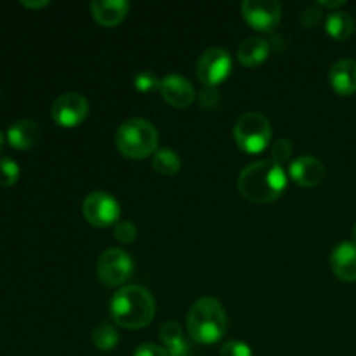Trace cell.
<instances>
[{"instance_id":"obj_1","label":"cell","mask_w":356,"mask_h":356,"mask_svg":"<svg viewBox=\"0 0 356 356\" xmlns=\"http://www.w3.org/2000/svg\"><path fill=\"white\" fill-rule=\"evenodd\" d=\"M287 188V172L273 160H257L240 172L238 190L254 204H270Z\"/></svg>"},{"instance_id":"obj_2","label":"cell","mask_w":356,"mask_h":356,"mask_svg":"<svg viewBox=\"0 0 356 356\" xmlns=\"http://www.w3.org/2000/svg\"><path fill=\"white\" fill-rule=\"evenodd\" d=\"M155 298L141 285H125L111 298L110 312L115 323L124 329H143L155 316Z\"/></svg>"},{"instance_id":"obj_3","label":"cell","mask_w":356,"mask_h":356,"mask_svg":"<svg viewBox=\"0 0 356 356\" xmlns=\"http://www.w3.org/2000/svg\"><path fill=\"white\" fill-rule=\"evenodd\" d=\"M228 329V316L216 298H200L188 312V332L198 344H214Z\"/></svg>"},{"instance_id":"obj_4","label":"cell","mask_w":356,"mask_h":356,"mask_svg":"<svg viewBox=\"0 0 356 356\" xmlns=\"http://www.w3.org/2000/svg\"><path fill=\"white\" fill-rule=\"evenodd\" d=\"M118 152L129 159H146L156 152L159 131L146 118H131L118 127L115 134Z\"/></svg>"},{"instance_id":"obj_5","label":"cell","mask_w":356,"mask_h":356,"mask_svg":"<svg viewBox=\"0 0 356 356\" xmlns=\"http://www.w3.org/2000/svg\"><path fill=\"white\" fill-rule=\"evenodd\" d=\"M233 136L240 149L245 153H261L271 141L273 129L270 120L259 111H247L240 115L233 127Z\"/></svg>"},{"instance_id":"obj_6","label":"cell","mask_w":356,"mask_h":356,"mask_svg":"<svg viewBox=\"0 0 356 356\" xmlns=\"http://www.w3.org/2000/svg\"><path fill=\"white\" fill-rule=\"evenodd\" d=\"M83 218L97 228L117 225L120 221L122 209L117 198L106 191H92L82 204Z\"/></svg>"},{"instance_id":"obj_7","label":"cell","mask_w":356,"mask_h":356,"mask_svg":"<svg viewBox=\"0 0 356 356\" xmlns=\"http://www.w3.org/2000/svg\"><path fill=\"white\" fill-rule=\"evenodd\" d=\"M97 277L108 287H117L122 285L134 271V263L132 257L125 250L111 247L106 249L99 256L96 264Z\"/></svg>"},{"instance_id":"obj_8","label":"cell","mask_w":356,"mask_h":356,"mask_svg":"<svg viewBox=\"0 0 356 356\" xmlns=\"http://www.w3.org/2000/svg\"><path fill=\"white\" fill-rule=\"evenodd\" d=\"M229 72H232V56L225 49H207L197 61V75L205 87H216L225 82Z\"/></svg>"},{"instance_id":"obj_9","label":"cell","mask_w":356,"mask_h":356,"mask_svg":"<svg viewBox=\"0 0 356 356\" xmlns=\"http://www.w3.org/2000/svg\"><path fill=\"white\" fill-rule=\"evenodd\" d=\"M242 14L254 30L271 31L280 23L282 6L277 0H245Z\"/></svg>"},{"instance_id":"obj_10","label":"cell","mask_w":356,"mask_h":356,"mask_svg":"<svg viewBox=\"0 0 356 356\" xmlns=\"http://www.w3.org/2000/svg\"><path fill=\"white\" fill-rule=\"evenodd\" d=\"M89 103L79 92H65L52 104V120L61 127H76L86 120Z\"/></svg>"},{"instance_id":"obj_11","label":"cell","mask_w":356,"mask_h":356,"mask_svg":"<svg viewBox=\"0 0 356 356\" xmlns=\"http://www.w3.org/2000/svg\"><path fill=\"white\" fill-rule=\"evenodd\" d=\"M289 176L299 186H318L323 181V177H325V165L316 156L302 155L292 160L291 165H289Z\"/></svg>"},{"instance_id":"obj_12","label":"cell","mask_w":356,"mask_h":356,"mask_svg":"<svg viewBox=\"0 0 356 356\" xmlns=\"http://www.w3.org/2000/svg\"><path fill=\"white\" fill-rule=\"evenodd\" d=\"M160 94L167 103L176 108L190 106L195 99V89L190 80L176 73L160 80Z\"/></svg>"},{"instance_id":"obj_13","label":"cell","mask_w":356,"mask_h":356,"mask_svg":"<svg viewBox=\"0 0 356 356\" xmlns=\"http://www.w3.org/2000/svg\"><path fill=\"white\" fill-rule=\"evenodd\" d=\"M330 268L343 282H356V242H341L330 254Z\"/></svg>"},{"instance_id":"obj_14","label":"cell","mask_w":356,"mask_h":356,"mask_svg":"<svg viewBox=\"0 0 356 356\" xmlns=\"http://www.w3.org/2000/svg\"><path fill=\"white\" fill-rule=\"evenodd\" d=\"M329 82L339 96H351L356 92V61L344 58L332 65L329 72Z\"/></svg>"},{"instance_id":"obj_15","label":"cell","mask_w":356,"mask_h":356,"mask_svg":"<svg viewBox=\"0 0 356 356\" xmlns=\"http://www.w3.org/2000/svg\"><path fill=\"white\" fill-rule=\"evenodd\" d=\"M92 17L101 26H117L129 14L127 0H96L90 3Z\"/></svg>"},{"instance_id":"obj_16","label":"cell","mask_w":356,"mask_h":356,"mask_svg":"<svg viewBox=\"0 0 356 356\" xmlns=\"http://www.w3.org/2000/svg\"><path fill=\"white\" fill-rule=\"evenodd\" d=\"M40 129L33 120H17L7 131V141L16 149H30L38 141Z\"/></svg>"},{"instance_id":"obj_17","label":"cell","mask_w":356,"mask_h":356,"mask_svg":"<svg viewBox=\"0 0 356 356\" xmlns=\"http://www.w3.org/2000/svg\"><path fill=\"white\" fill-rule=\"evenodd\" d=\"M270 56V44L259 37H249L238 45L236 58L243 66H259Z\"/></svg>"},{"instance_id":"obj_18","label":"cell","mask_w":356,"mask_h":356,"mask_svg":"<svg viewBox=\"0 0 356 356\" xmlns=\"http://www.w3.org/2000/svg\"><path fill=\"white\" fill-rule=\"evenodd\" d=\"M160 339L165 344L169 356H190V344L183 336L177 322H165L160 327Z\"/></svg>"},{"instance_id":"obj_19","label":"cell","mask_w":356,"mask_h":356,"mask_svg":"<svg viewBox=\"0 0 356 356\" xmlns=\"http://www.w3.org/2000/svg\"><path fill=\"white\" fill-rule=\"evenodd\" d=\"M325 28L327 33L332 38H336V40H346V38H350L351 33H353L355 21L348 13L334 10V13H330L329 16H327Z\"/></svg>"},{"instance_id":"obj_20","label":"cell","mask_w":356,"mask_h":356,"mask_svg":"<svg viewBox=\"0 0 356 356\" xmlns=\"http://www.w3.org/2000/svg\"><path fill=\"white\" fill-rule=\"evenodd\" d=\"M153 169L162 176H174L181 169V159L172 148H160L153 153Z\"/></svg>"},{"instance_id":"obj_21","label":"cell","mask_w":356,"mask_h":356,"mask_svg":"<svg viewBox=\"0 0 356 356\" xmlns=\"http://www.w3.org/2000/svg\"><path fill=\"white\" fill-rule=\"evenodd\" d=\"M92 343L97 350L101 351H111L118 344V332L111 323L104 322L94 329L92 332Z\"/></svg>"},{"instance_id":"obj_22","label":"cell","mask_w":356,"mask_h":356,"mask_svg":"<svg viewBox=\"0 0 356 356\" xmlns=\"http://www.w3.org/2000/svg\"><path fill=\"white\" fill-rule=\"evenodd\" d=\"M19 179V165L6 156L0 160V186H13Z\"/></svg>"},{"instance_id":"obj_23","label":"cell","mask_w":356,"mask_h":356,"mask_svg":"<svg viewBox=\"0 0 356 356\" xmlns=\"http://www.w3.org/2000/svg\"><path fill=\"white\" fill-rule=\"evenodd\" d=\"M292 155V143L287 138H280L271 146V160L277 163H284L291 159Z\"/></svg>"},{"instance_id":"obj_24","label":"cell","mask_w":356,"mask_h":356,"mask_svg":"<svg viewBox=\"0 0 356 356\" xmlns=\"http://www.w3.org/2000/svg\"><path fill=\"white\" fill-rule=\"evenodd\" d=\"M113 235L118 242L122 243H132L138 236V229L132 225L131 221L124 219V221H118L113 228Z\"/></svg>"},{"instance_id":"obj_25","label":"cell","mask_w":356,"mask_h":356,"mask_svg":"<svg viewBox=\"0 0 356 356\" xmlns=\"http://www.w3.org/2000/svg\"><path fill=\"white\" fill-rule=\"evenodd\" d=\"M134 87L141 92H149V90L160 89V80L152 72H139L134 76Z\"/></svg>"},{"instance_id":"obj_26","label":"cell","mask_w":356,"mask_h":356,"mask_svg":"<svg viewBox=\"0 0 356 356\" xmlns=\"http://www.w3.org/2000/svg\"><path fill=\"white\" fill-rule=\"evenodd\" d=\"M221 356H252V350L242 341H226L221 346Z\"/></svg>"},{"instance_id":"obj_27","label":"cell","mask_w":356,"mask_h":356,"mask_svg":"<svg viewBox=\"0 0 356 356\" xmlns=\"http://www.w3.org/2000/svg\"><path fill=\"white\" fill-rule=\"evenodd\" d=\"M132 356H169V353H167L165 348L159 346V344L146 343V344H141V346L136 348L134 355Z\"/></svg>"},{"instance_id":"obj_28","label":"cell","mask_w":356,"mask_h":356,"mask_svg":"<svg viewBox=\"0 0 356 356\" xmlns=\"http://www.w3.org/2000/svg\"><path fill=\"white\" fill-rule=\"evenodd\" d=\"M320 19H322V10L316 9L315 6L306 7V9L302 10L301 21L306 28H313L316 23H320Z\"/></svg>"},{"instance_id":"obj_29","label":"cell","mask_w":356,"mask_h":356,"mask_svg":"<svg viewBox=\"0 0 356 356\" xmlns=\"http://www.w3.org/2000/svg\"><path fill=\"white\" fill-rule=\"evenodd\" d=\"M218 103V92H216V87H205L200 94V104L207 110L216 106Z\"/></svg>"},{"instance_id":"obj_30","label":"cell","mask_w":356,"mask_h":356,"mask_svg":"<svg viewBox=\"0 0 356 356\" xmlns=\"http://www.w3.org/2000/svg\"><path fill=\"white\" fill-rule=\"evenodd\" d=\"M344 0H332V2H330V0H318V2H316V6H322V7H329V9H334V7H341V6H344Z\"/></svg>"},{"instance_id":"obj_31","label":"cell","mask_w":356,"mask_h":356,"mask_svg":"<svg viewBox=\"0 0 356 356\" xmlns=\"http://www.w3.org/2000/svg\"><path fill=\"white\" fill-rule=\"evenodd\" d=\"M24 7H30V9H40V7H45L47 6V0H37V2H30V0H23Z\"/></svg>"},{"instance_id":"obj_32","label":"cell","mask_w":356,"mask_h":356,"mask_svg":"<svg viewBox=\"0 0 356 356\" xmlns=\"http://www.w3.org/2000/svg\"><path fill=\"white\" fill-rule=\"evenodd\" d=\"M2 148H3V134L2 131H0V152H2Z\"/></svg>"},{"instance_id":"obj_33","label":"cell","mask_w":356,"mask_h":356,"mask_svg":"<svg viewBox=\"0 0 356 356\" xmlns=\"http://www.w3.org/2000/svg\"><path fill=\"white\" fill-rule=\"evenodd\" d=\"M351 233H353V238H355V242H356V225L353 226V232H351Z\"/></svg>"}]
</instances>
